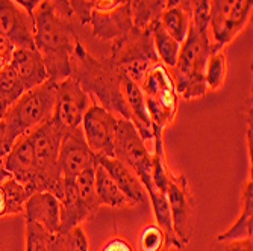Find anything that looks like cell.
<instances>
[{
    "mask_svg": "<svg viewBox=\"0 0 253 251\" xmlns=\"http://www.w3.org/2000/svg\"><path fill=\"white\" fill-rule=\"evenodd\" d=\"M2 161L5 170L20 185L25 186L29 195L38 192V173L29 135L17 140Z\"/></svg>",
    "mask_w": 253,
    "mask_h": 251,
    "instance_id": "16",
    "label": "cell"
},
{
    "mask_svg": "<svg viewBox=\"0 0 253 251\" xmlns=\"http://www.w3.org/2000/svg\"><path fill=\"white\" fill-rule=\"evenodd\" d=\"M0 34H2V32H0Z\"/></svg>",
    "mask_w": 253,
    "mask_h": 251,
    "instance_id": "44",
    "label": "cell"
},
{
    "mask_svg": "<svg viewBox=\"0 0 253 251\" xmlns=\"http://www.w3.org/2000/svg\"><path fill=\"white\" fill-rule=\"evenodd\" d=\"M212 251H253L252 239L238 241H215Z\"/></svg>",
    "mask_w": 253,
    "mask_h": 251,
    "instance_id": "36",
    "label": "cell"
},
{
    "mask_svg": "<svg viewBox=\"0 0 253 251\" xmlns=\"http://www.w3.org/2000/svg\"><path fill=\"white\" fill-rule=\"evenodd\" d=\"M25 219L38 224L40 227L56 235L59 230V200L50 192H35L29 195L25 204Z\"/></svg>",
    "mask_w": 253,
    "mask_h": 251,
    "instance_id": "17",
    "label": "cell"
},
{
    "mask_svg": "<svg viewBox=\"0 0 253 251\" xmlns=\"http://www.w3.org/2000/svg\"><path fill=\"white\" fill-rule=\"evenodd\" d=\"M14 2L17 3V5H20V6H23V8H25L26 11H29L31 14L34 12V9L42 2V0H14ZM50 2L56 6V9L61 12V2H59V0H50ZM62 14V12H61Z\"/></svg>",
    "mask_w": 253,
    "mask_h": 251,
    "instance_id": "40",
    "label": "cell"
},
{
    "mask_svg": "<svg viewBox=\"0 0 253 251\" xmlns=\"http://www.w3.org/2000/svg\"><path fill=\"white\" fill-rule=\"evenodd\" d=\"M9 65L14 68L17 77L26 91L47 80L44 62L37 49H15Z\"/></svg>",
    "mask_w": 253,
    "mask_h": 251,
    "instance_id": "19",
    "label": "cell"
},
{
    "mask_svg": "<svg viewBox=\"0 0 253 251\" xmlns=\"http://www.w3.org/2000/svg\"><path fill=\"white\" fill-rule=\"evenodd\" d=\"M147 31L150 32L153 47L159 62L166 65L167 68H173L179 55L180 44L164 29V26L161 25V20L153 21L147 28Z\"/></svg>",
    "mask_w": 253,
    "mask_h": 251,
    "instance_id": "26",
    "label": "cell"
},
{
    "mask_svg": "<svg viewBox=\"0 0 253 251\" xmlns=\"http://www.w3.org/2000/svg\"><path fill=\"white\" fill-rule=\"evenodd\" d=\"M211 53V39L208 31H199L191 25L187 38L179 49L174 67L171 68V77L177 96L185 100H197L205 97V67Z\"/></svg>",
    "mask_w": 253,
    "mask_h": 251,
    "instance_id": "3",
    "label": "cell"
},
{
    "mask_svg": "<svg viewBox=\"0 0 253 251\" xmlns=\"http://www.w3.org/2000/svg\"><path fill=\"white\" fill-rule=\"evenodd\" d=\"M161 25L164 29L179 42L182 44L187 38L188 31L193 25V15L190 5H179L166 8L163 15H161Z\"/></svg>",
    "mask_w": 253,
    "mask_h": 251,
    "instance_id": "27",
    "label": "cell"
},
{
    "mask_svg": "<svg viewBox=\"0 0 253 251\" xmlns=\"http://www.w3.org/2000/svg\"><path fill=\"white\" fill-rule=\"evenodd\" d=\"M12 143L9 141V138H8V132H6V126H5V123H3V120L0 121V159H3L6 154H8V151L12 148Z\"/></svg>",
    "mask_w": 253,
    "mask_h": 251,
    "instance_id": "38",
    "label": "cell"
},
{
    "mask_svg": "<svg viewBox=\"0 0 253 251\" xmlns=\"http://www.w3.org/2000/svg\"><path fill=\"white\" fill-rule=\"evenodd\" d=\"M120 85H122V91H123L125 100L127 103L129 112H130V123L136 127L138 132H140L141 138L146 141V144L150 141L153 143V132H152L150 118H149V112L146 108L141 86L125 74H122Z\"/></svg>",
    "mask_w": 253,
    "mask_h": 251,
    "instance_id": "20",
    "label": "cell"
},
{
    "mask_svg": "<svg viewBox=\"0 0 253 251\" xmlns=\"http://www.w3.org/2000/svg\"><path fill=\"white\" fill-rule=\"evenodd\" d=\"M14 50L15 47L12 45V42L3 34H0V72L11 62Z\"/></svg>",
    "mask_w": 253,
    "mask_h": 251,
    "instance_id": "37",
    "label": "cell"
},
{
    "mask_svg": "<svg viewBox=\"0 0 253 251\" xmlns=\"http://www.w3.org/2000/svg\"><path fill=\"white\" fill-rule=\"evenodd\" d=\"M94 218V215L88 211V208L81 201L75 180L64 179V197L59 200V230L58 233H67L82 222ZM56 233V235H58Z\"/></svg>",
    "mask_w": 253,
    "mask_h": 251,
    "instance_id": "21",
    "label": "cell"
},
{
    "mask_svg": "<svg viewBox=\"0 0 253 251\" xmlns=\"http://www.w3.org/2000/svg\"><path fill=\"white\" fill-rule=\"evenodd\" d=\"M97 164L105 168V171L116 181L122 192L129 198L132 206H138L146 201L147 192L138 176L129 170L125 164L117 161L116 157H97Z\"/></svg>",
    "mask_w": 253,
    "mask_h": 251,
    "instance_id": "18",
    "label": "cell"
},
{
    "mask_svg": "<svg viewBox=\"0 0 253 251\" xmlns=\"http://www.w3.org/2000/svg\"><path fill=\"white\" fill-rule=\"evenodd\" d=\"M8 177H11V174L5 170V167H3V161H2V159H0V183H2V181H5Z\"/></svg>",
    "mask_w": 253,
    "mask_h": 251,
    "instance_id": "42",
    "label": "cell"
},
{
    "mask_svg": "<svg viewBox=\"0 0 253 251\" xmlns=\"http://www.w3.org/2000/svg\"><path fill=\"white\" fill-rule=\"evenodd\" d=\"M59 236L62 238L67 251H89L88 238L85 235V230L82 229V225H78L70 232L62 233Z\"/></svg>",
    "mask_w": 253,
    "mask_h": 251,
    "instance_id": "34",
    "label": "cell"
},
{
    "mask_svg": "<svg viewBox=\"0 0 253 251\" xmlns=\"http://www.w3.org/2000/svg\"><path fill=\"white\" fill-rule=\"evenodd\" d=\"M34 14L17 5L14 0H0V32L15 49H35Z\"/></svg>",
    "mask_w": 253,
    "mask_h": 251,
    "instance_id": "15",
    "label": "cell"
},
{
    "mask_svg": "<svg viewBox=\"0 0 253 251\" xmlns=\"http://www.w3.org/2000/svg\"><path fill=\"white\" fill-rule=\"evenodd\" d=\"M211 2L212 0H190L193 25L199 31H208Z\"/></svg>",
    "mask_w": 253,
    "mask_h": 251,
    "instance_id": "33",
    "label": "cell"
},
{
    "mask_svg": "<svg viewBox=\"0 0 253 251\" xmlns=\"http://www.w3.org/2000/svg\"><path fill=\"white\" fill-rule=\"evenodd\" d=\"M253 0H212L210 9L208 34L211 52L224 50L247 26Z\"/></svg>",
    "mask_w": 253,
    "mask_h": 251,
    "instance_id": "8",
    "label": "cell"
},
{
    "mask_svg": "<svg viewBox=\"0 0 253 251\" xmlns=\"http://www.w3.org/2000/svg\"><path fill=\"white\" fill-rule=\"evenodd\" d=\"M32 14L35 49L41 55L49 80L59 83L73 74V58L81 41L72 18L61 14L50 0H42Z\"/></svg>",
    "mask_w": 253,
    "mask_h": 251,
    "instance_id": "1",
    "label": "cell"
},
{
    "mask_svg": "<svg viewBox=\"0 0 253 251\" xmlns=\"http://www.w3.org/2000/svg\"><path fill=\"white\" fill-rule=\"evenodd\" d=\"M97 0H68L72 14L79 18L81 25H88L91 11H93Z\"/></svg>",
    "mask_w": 253,
    "mask_h": 251,
    "instance_id": "35",
    "label": "cell"
},
{
    "mask_svg": "<svg viewBox=\"0 0 253 251\" xmlns=\"http://www.w3.org/2000/svg\"><path fill=\"white\" fill-rule=\"evenodd\" d=\"M166 195L169 200L174 233L182 247H185L191 241L194 229V200L188 189L187 177L171 171Z\"/></svg>",
    "mask_w": 253,
    "mask_h": 251,
    "instance_id": "12",
    "label": "cell"
},
{
    "mask_svg": "<svg viewBox=\"0 0 253 251\" xmlns=\"http://www.w3.org/2000/svg\"><path fill=\"white\" fill-rule=\"evenodd\" d=\"M29 192L12 177L0 183V218L9 215H20L25 212V204Z\"/></svg>",
    "mask_w": 253,
    "mask_h": 251,
    "instance_id": "25",
    "label": "cell"
},
{
    "mask_svg": "<svg viewBox=\"0 0 253 251\" xmlns=\"http://www.w3.org/2000/svg\"><path fill=\"white\" fill-rule=\"evenodd\" d=\"M82 132L89 150L97 157H114L117 117L93 100L82 118Z\"/></svg>",
    "mask_w": 253,
    "mask_h": 251,
    "instance_id": "13",
    "label": "cell"
},
{
    "mask_svg": "<svg viewBox=\"0 0 253 251\" xmlns=\"http://www.w3.org/2000/svg\"><path fill=\"white\" fill-rule=\"evenodd\" d=\"M227 77V58L224 50L211 52L205 67V82L206 88L218 91L224 86Z\"/></svg>",
    "mask_w": 253,
    "mask_h": 251,
    "instance_id": "29",
    "label": "cell"
},
{
    "mask_svg": "<svg viewBox=\"0 0 253 251\" xmlns=\"http://www.w3.org/2000/svg\"><path fill=\"white\" fill-rule=\"evenodd\" d=\"M55 102L56 83L49 79L44 83L26 91L8 109L3 118L9 141L14 144L17 140L29 135L41 124L52 120Z\"/></svg>",
    "mask_w": 253,
    "mask_h": 251,
    "instance_id": "4",
    "label": "cell"
},
{
    "mask_svg": "<svg viewBox=\"0 0 253 251\" xmlns=\"http://www.w3.org/2000/svg\"><path fill=\"white\" fill-rule=\"evenodd\" d=\"M252 221H253V181L250 179L243 189V203H241L240 218L234 222L231 229L220 233L217 236V241L252 239Z\"/></svg>",
    "mask_w": 253,
    "mask_h": 251,
    "instance_id": "23",
    "label": "cell"
},
{
    "mask_svg": "<svg viewBox=\"0 0 253 251\" xmlns=\"http://www.w3.org/2000/svg\"><path fill=\"white\" fill-rule=\"evenodd\" d=\"M166 248V235L159 225H147L140 235L141 251H163Z\"/></svg>",
    "mask_w": 253,
    "mask_h": 251,
    "instance_id": "32",
    "label": "cell"
},
{
    "mask_svg": "<svg viewBox=\"0 0 253 251\" xmlns=\"http://www.w3.org/2000/svg\"><path fill=\"white\" fill-rule=\"evenodd\" d=\"M179 5H190V0H167V8L179 6Z\"/></svg>",
    "mask_w": 253,
    "mask_h": 251,
    "instance_id": "43",
    "label": "cell"
},
{
    "mask_svg": "<svg viewBox=\"0 0 253 251\" xmlns=\"http://www.w3.org/2000/svg\"><path fill=\"white\" fill-rule=\"evenodd\" d=\"M132 23L136 29H147L153 21L159 20L167 8V0H129Z\"/></svg>",
    "mask_w": 253,
    "mask_h": 251,
    "instance_id": "28",
    "label": "cell"
},
{
    "mask_svg": "<svg viewBox=\"0 0 253 251\" xmlns=\"http://www.w3.org/2000/svg\"><path fill=\"white\" fill-rule=\"evenodd\" d=\"M140 86L149 112L153 140H163L164 130L176 117L179 103L171 73L166 65L159 62L149 72Z\"/></svg>",
    "mask_w": 253,
    "mask_h": 251,
    "instance_id": "6",
    "label": "cell"
},
{
    "mask_svg": "<svg viewBox=\"0 0 253 251\" xmlns=\"http://www.w3.org/2000/svg\"><path fill=\"white\" fill-rule=\"evenodd\" d=\"M59 165L65 180H75L82 171L97 165L94 153L86 144L82 126L64 132L59 147Z\"/></svg>",
    "mask_w": 253,
    "mask_h": 251,
    "instance_id": "14",
    "label": "cell"
},
{
    "mask_svg": "<svg viewBox=\"0 0 253 251\" xmlns=\"http://www.w3.org/2000/svg\"><path fill=\"white\" fill-rule=\"evenodd\" d=\"M47 251H67L65 250V245H64V241L59 235H55L52 239H50V244H49V250Z\"/></svg>",
    "mask_w": 253,
    "mask_h": 251,
    "instance_id": "41",
    "label": "cell"
},
{
    "mask_svg": "<svg viewBox=\"0 0 253 251\" xmlns=\"http://www.w3.org/2000/svg\"><path fill=\"white\" fill-rule=\"evenodd\" d=\"M88 25L97 39L114 42L133 29L129 0H97Z\"/></svg>",
    "mask_w": 253,
    "mask_h": 251,
    "instance_id": "10",
    "label": "cell"
},
{
    "mask_svg": "<svg viewBox=\"0 0 253 251\" xmlns=\"http://www.w3.org/2000/svg\"><path fill=\"white\" fill-rule=\"evenodd\" d=\"M114 157L132 170L143 186L152 185L153 153L149 151L146 141L136 127L122 117H117V127L114 135Z\"/></svg>",
    "mask_w": 253,
    "mask_h": 251,
    "instance_id": "9",
    "label": "cell"
},
{
    "mask_svg": "<svg viewBox=\"0 0 253 251\" xmlns=\"http://www.w3.org/2000/svg\"><path fill=\"white\" fill-rule=\"evenodd\" d=\"M109 59L116 64L122 74L138 85H141L149 72L159 64L150 32L136 28L111 44Z\"/></svg>",
    "mask_w": 253,
    "mask_h": 251,
    "instance_id": "7",
    "label": "cell"
},
{
    "mask_svg": "<svg viewBox=\"0 0 253 251\" xmlns=\"http://www.w3.org/2000/svg\"><path fill=\"white\" fill-rule=\"evenodd\" d=\"M100 251H133V248L125 239L116 238V239H111L109 242H106Z\"/></svg>",
    "mask_w": 253,
    "mask_h": 251,
    "instance_id": "39",
    "label": "cell"
},
{
    "mask_svg": "<svg viewBox=\"0 0 253 251\" xmlns=\"http://www.w3.org/2000/svg\"><path fill=\"white\" fill-rule=\"evenodd\" d=\"M94 183H96V194L100 206H106L112 209L132 206L129 198L122 192L116 181L111 179V176L99 164L94 168Z\"/></svg>",
    "mask_w": 253,
    "mask_h": 251,
    "instance_id": "24",
    "label": "cell"
},
{
    "mask_svg": "<svg viewBox=\"0 0 253 251\" xmlns=\"http://www.w3.org/2000/svg\"><path fill=\"white\" fill-rule=\"evenodd\" d=\"M52 238L38 224L26 221V251H47Z\"/></svg>",
    "mask_w": 253,
    "mask_h": 251,
    "instance_id": "31",
    "label": "cell"
},
{
    "mask_svg": "<svg viewBox=\"0 0 253 251\" xmlns=\"http://www.w3.org/2000/svg\"><path fill=\"white\" fill-rule=\"evenodd\" d=\"M94 168H96V167L88 168V170L82 171V173L75 179V185H76V191H78V195H79L81 201L88 208V211L96 216L102 206H100L99 198H97V194H96Z\"/></svg>",
    "mask_w": 253,
    "mask_h": 251,
    "instance_id": "30",
    "label": "cell"
},
{
    "mask_svg": "<svg viewBox=\"0 0 253 251\" xmlns=\"http://www.w3.org/2000/svg\"><path fill=\"white\" fill-rule=\"evenodd\" d=\"M146 192L152 201V206H153V214L156 218V225H159V229L164 232L166 235V247L170 248H179L182 250V244L179 242L174 229H173V221H171V214H170V206H169V200L167 195L164 192L158 191L153 183L146 186Z\"/></svg>",
    "mask_w": 253,
    "mask_h": 251,
    "instance_id": "22",
    "label": "cell"
},
{
    "mask_svg": "<svg viewBox=\"0 0 253 251\" xmlns=\"http://www.w3.org/2000/svg\"><path fill=\"white\" fill-rule=\"evenodd\" d=\"M88 96L102 108L130 121V112L125 100L120 79L122 73L109 58L97 59L79 42L73 58V74Z\"/></svg>",
    "mask_w": 253,
    "mask_h": 251,
    "instance_id": "2",
    "label": "cell"
},
{
    "mask_svg": "<svg viewBox=\"0 0 253 251\" xmlns=\"http://www.w3.org/2000/svg\"><path fill=\"white\" fill-rule=\"evenodd\" d=\"M93 99L81 83L73 76L67 77L56 83V102L52 120L62 132L79 127Z\"/></svg>",
    "mask_w": 253,
    "mask_h": 251,
    "instance_id": "11",
    "label": "cell"
},
{
    "mask_svg": "<svg viewBox=\"0 0 253 251\" xmlns=\"http://www.w3.org/2000/svg\"><path fill=\"white\" fill-rule=\"evenodd\" d=\"M64 132L53 120L29 133L38 173V192H50L58 200L64 197V174L59 165V147Z\"/></svg>",
    "mask_w": 253,
    "mask_h": 251,
    "instance_id": "5",
    "label": "cell"
}]
</instances>
